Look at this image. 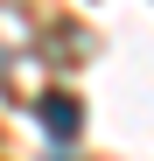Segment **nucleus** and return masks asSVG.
Segmentation results:
<instances>
[{"mask_svg":"<svg viewBox=\"0 0 154 161\" xmlns=\"http://www.w3.org/2000/svg\"><path fill=\"white\" fill-rule=\"evenodd\" d=\"M35 112H42V126H49V140H56V147H70L77 133H84V105H77V98H63V91H49Z\"/></svg>","mask_w":154,"mask_h":161,"instance_id":"1","label":"nucleus"}]
</instances>
